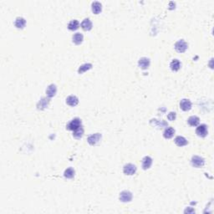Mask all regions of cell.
<instances>
[{
    "mask_svg": "<svg viewBox=\"0 0 214 214\" xmlns=\"http://www.w3.org/2000/svg\"><path fill=\"white\" fill-rule=\"evenodd\" d=\"M101 136H102L101 134L100 133L92 134V135H90L89 137L87 138V141H88V143H89V145L95 146V145H96V144L100 141Z\"/></svg>",
    "mask_w": 214,
    "mask_h": 214,
    "instance_id": "obj_5",
    "label": "cell"
},
{
    "mask_svg": "<svg viewBox=\"0 0 214 214\" xmlns=\"http://www.w3.org/2000/svg\"><path fill=\"white\" fill-rule=\"evenodd\" d=\"M132 193L129 191H123L120 193V200L123 202H129L132 200Z\"/></svg>",
    "mask_w": 214,
    "mask_h": 214,
    "instance_id": "obj_7",
    "label": "cell"
},
{
    "mask_svg": "<svg viewBox=\"0 0 214 214\" xmlns=\"http://www.w3.org/2000/svg\"><path fill=\"white\" fill-rule=\"evenodd\" d=\"M80 27V23L78 20H71L68 24V29L71 31H75Z\"/></svg>",
    "mask_w": 214,
    "mask_h": 214,
    "instance_id": "obj_22",
    "label": "cell"
},
{
    "mask_svg": "<svg viewBox=\"0 0 214 214\" xmlns=\"http://www.w3.org/2000/svg\"><path fill=\"white\" fill-rule=\"evenodd\" d=\"M81 126V120L80 118H75L71 121H70L66 125V129L69 130H75Z\"/></svg>",
    "mask_w": 214,
    "mask_h": 214,
    "instance_id": "obj_1",
    "label": "cell"
},
{
    "mask_svg": "<svg viewBox=\"0 0 214 214\" xmlns=\"http://www.w3.org/2000/svg\"><path fill=\"white\" fill-rule=\"evenodd\" d=\"M196 134L199 137H205L207 135V126L205 124L198 125L196 129Z\"/></svg>",
    "mask_w": 214,
    "mask_h": 214,
    "instance_id": "obj_6",
    "label": "cell"
},
{
    "mask_svg": "<svg viewBox=\"0 0 214 214\" xmlns=\"http://www.w3.org/2000/svg\"><path fill=\"white\" fill-rule=\"evenodd\" d=\"M83 134H84V128L82 127V125L79 127L78 129L74 130V133H73V136L76 139H80L83 136Z\"/></svg>",
    "mask_w": 214,
    "mask_h": 214,
    "instance_id": "obj_25",
    "label": "cell"
},
{
    "mask_svg": "<svg viewBox=\"0 0 214 214\" xmlns=\"http://www.w3.org/2000/svg\"><path fill=\"white\" fill-rule=\"evenodd\" d=\"M72 40L75 45H80L84 40V36L80 33H76L72 37Z\"/></svg>",
    "mask_w": 214,
    "mask_h": 214,
    "instance_id": "obj_16",
    "label": "cell"
},
{
    "mask_svg": "<svg viewBox=\"0 0 214 214\" xmlns=\"http://www.w3.org/2000/svg\"><path fill=\"white\" fill-rule=\"evenodd\" d=\"M49 98L45 97V98H42L40 100L39 103L37 104V107L39 110H45V108H47L49 106Z\"/></svg>",
    "mask_w": 214,
    "mask_h": 214,
    "instance_id": "obj_12",
    "label": "cell"
},
{
    "mask_svg": "<svg viewBox=\"0 0 214 214\" xmlns=\"http://www.w3.org/2000/svg\"><path fill=\"white\" fill-rule=\"evenodd\" d=\"M152 164V159L150 156H145L142 159V168L144 170L149 169Z\"/></svg>",
    "mask_w": 214,
    "mask_h": 214,
    "instance_id": "obj_14",
    "label": "cell"
},
{
    "mask_svg": "<svg viewBox=\"0 0 214 214\" xmlns=\"http://www.w3.org/2000/svg\"><path fill=\"white\" fill-rule=\"evenodd\" d=\"M26 24V20L22 17H18L15 19V22H14V25L16 28L18 29H23L25 27Z\"/></svg>",
    "mask_w": 214,
    "mask_h": 214,
    "instance_id": "obj_15",
    "label": "cell"
},
{
    "mask_svg": "<svg viewBox=\"0 0 214 214\" xmlns=\"http://www.w3.org/2000/svg\"><path fill=\"white\" fill-rule=\"evenodd\" d=\"M81 28L85 30V31H89L91 29H92V27H93V24H92V22L90 21V19L89 18H85L82 23H81Z\"/></svg>",
    "mask_w": 214,
    "mask_h": 214,
    "instance_id": "obj_11",
    "label": "cell"
},
{
    "mask_svg": "<svg viewBox=\"0 0 214 214\" xmlns=\"http://www.w3.org/2000/svg\"><path fill=\"white\" fill-rule=\"evenodd\" d=\"M187 122H188V124L191 125V126H197L198 124H199V122H200V119H199L197 116H192L188 118Z\"/></svg>",
    "mask_w": 214,
    "mask_h": 214,
    "instance_id": "obj_19",
    "label": "cell"
},
{
    "mask_svg": "<svg viewBox=\"0 0 214 214\" xmlns=\"http://www.w3.org/2000/svg\"><path fill=\"white\" fill-rule=\"evenodd\" d=\"M185 213H195V211L194 210H185Z\"/></svg>",
    "mask_w": 214,
    "mask_h": 214,
    "instance_id": "obj_27",
    "label": "cell"
},
{
    "mask_svg": "<svg viewBox=\"0 0 214 214\" xmlns=\"http://www.w3.org/2000/svg\"><path fill=\"white\" fill-rule=\"evenodd\" d=\"M102 10V5L100 2H94L92 4V12L95 14H99Z\"/></svg>",
    "mask_w": 214,
    "mask_h": 214,
    "instance_id": "obj_18",
    "label": "cell"
},
{
    "mask_svg": "<svg viewBox=\"0 0 214 214\" xmlns=\"http://www.w3.org/2000/svg\"><path fill=\"white\" fill-rule=\"evenodd\" d=\"M136 166L131 163H128V164H125L123 167V172L125 175H128V176H132L134 174L136 173Z\"/></svg>",
    "mask_w": 214,
    "mask_h": 214,
    "instance_id": "obj_4",
    "label": "cell"
},
{
    "mask_svg": "<svg viewBox=\"0 0 214 214\" xmlns=\"http://www.w3.org/2000/svg\"><path fill=\"white\" fill-rule=\"evenodd\" d=\"M64 176L65 178H68V179L73 178V177H75V170L73 169L72 167L67 168V169L64 171Z\"/></svg>",
    "mask_w": 214,
    "mask_h": 214,
    "instance_id": "obj_23",
    "label": "cell"
},
{
    "mask_svg": "<svg viewBox=\"0 0 214 214\" xmlns=\"http://www.w3.org/2000/svg\"><path fill=\"white\" fill-rule=\"evenodd\" d=\"M175 143L178 146V147H184V146H187L188 144V141H187V139L184 138L183 136H178L175 138Z\"/></svg>",
    "mask_w": 214,
    "mask_h": 214,
    "instance_id": "obj_17",
    "label": "cell"
},
{
    "mask_svg": "<svg viewBox=\"0 0 214 214\" xmlns=\"http://www.w3.org/2000/svg\"><path fill=\"white\" fill-rule=\"evenodd\" d=\"M180 108L184 111H188L192 109V102L187 99H182L180 102Z\"/></svg>",
    "mask_w": 214,
    "mask_h": 214,
    "instance_id": "obj_8",
    "label": "cell"
},
{
    "mask_svg": "<svg viewBox=\"0 0 214 214\" xmlns=\"http://www.w3.org/2000/svg\"><path fill=\"white\" fill-rule=\"evenodd\" d=\"M150 59L148 58H146V57H142L139 59L138 61V65L141 69L142 70H147L148 69V67L150 66Z\"/></svg>",
    "mask_w": 214,
    "mask_h": 214,
    "instance_id": "obj_10",
    "label": "cell"
},
{
    "mask_svg": "<svg viewBox=\"0 0 214 214\" xmlns=\"http://www.w3.org/2000/svg\"><path fill=\"white\" fill-rule=\"evenodd\" d=\"M170 67L171 69V70L173 71H177L180 70L181 68V62L179 61L178 59H173L171 64H170Z\"/></svg>",
    "mask_w": 214,
    "mask_h": 214,
    "instance_id": "obj_21",
    "label": "cell"
},
{
    "mask_svg": "<svg viewBox=\"0 0 214 214\" xmlns=\"http://www.w3.org/2000/svg\"><path fill=\"white\" fill-rule=\"evenodd\" d=\"M176 117H177V114H176V112H170L169 114H168V116H167V119L169 120H174L176 119Z\"/></svg>",
    "mask_w": 214,
    "mask_h": 214,
    "instance_id": "obj_26",
    "label": "cell"
},
{
    "mask_svg": "<svg viewBox=\"0 0 214 214\" xmlns=\"http://www.w3.org/2000/svg\"><path fill=\"white\" fill-rule=\"evenodd\" d=\"M187 48H188V45L184 40H180L175 44V49L179 53H184Z\"/></svg>",
    "mask_w": 214,
    "mask_h": 214,
    "instance_id": "obj_3",
    "label": "cell"
},
{
    "mask_svg": "<svg viewBox=\"0 0 214 214\" xmlns=\"http://www.w3.org/2000/svg\"><path fill=\"white\" fill-rule=\"evenodd\" d=\"M78 103H79V100L75 95H70L66 98V104L70 106H75L78 105Z\"/></svg>",
    "mask_w": 214,
    "mask_h": 214,
    "instance_id": "obj_13",
    "label": "cell"
},
{
    "mask_svg": "<svg viewBox=\"0 0 214 214\" xmlns=\"http://www.w3.org/2000/svg\"><path fill=\"white\" fill-rule=\"evenodd\" d=\"M92 66H93L92 64H89V63L84 64H82L81 66H80L79 70H78V73H79V74H82V73H84V72L90 70V69L92 68Z\"/></svg>",
    "mask_w": 214,
    "mask_h": 214,
    "instance_id": "obj_24",
    "label": "cell"
},
{
    "mask_svg": "<svg viewBox=\"0 0 214 214\" xmlns=\"http://www.w3.org/2000/svg\"><path fill=\"white\" fill-rule=\"evenodd\" d=\"M191 162H192V165L194 166V167H196V168H200V167H202L204 164H205V160L201 157L199 156H193L192 157V160H191Z\"/></svg>",
    "mask_w": 214,
    "mask_h": 214,
    "instance_id": "obj_2",
    "label": "cell"
},
{
    "mask_svg": "<svg viewBox=\"0 0 214 214\" xmlns=\"http://www.w3.org/2000/svg\"><path fill=\"white\" fill-rule=\"evenodd\" d=\"M56 92H57V87H56V85H54V84H51L50 85H49V87L46 89V95H47L48 98L50 99L54 97V96L56 95Z\"/></svg>",
    "mask_w": 214,
    "mask_h": 214,
    "instance_id": "obj_9",
    "label": "cell"
},
{
    "mask_svg": "<svg viewBox=\"0 0 214 214\" xmlns=\"http://www.w3.org/2000/svg\"><path fill=\"white\" fill-rule=\"evenodd\" d=\"M174 134H175V130H174L172 127H168V128H166V129L164 130L163 136H164V138L166 139H170L173 136Z\"/></svg>",
    "mask_w": 214,
    "mask_h": 214,
    "instance_id": "obj_20",
    "label": "cell"
}]
</instances>
